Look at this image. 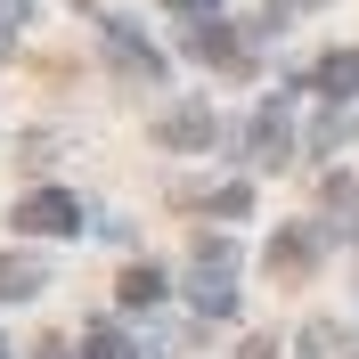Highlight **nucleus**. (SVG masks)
Listing matches in <instances>:
<instances>
[{"instance_id": "nucleus-8", "label": "nucleus", "mask_w": 359, "mask_h": 359, "mask_svg": "<svg viewBox=\"0 0 359 359\" xmlns=\"http://www.w3.org/2000/svg\"><path fill=\"white\" fill-rule=\"evenodd\" d=\"M318 90H327V98H351L359 90V49H327V57H318V74H311Z\"/></svg>"}, {"instance_id": "nucleus-9", "label": "nucleus", "mask_w": 359, "mask_h": 359, "mask_svg": "<svg viewBox=\"0 0 359 359\" xmlns=\"http://www.w3.org/2000/svg\"><path fill=\"white\" fill-rule=\"evenodd\" d=\"M294 351H302V359H351V335H343L335 318H311V327L294 335Z\"/></svg>"}, {"instance_id": "nucleus-3", "label": "nucleus", "mask_w": 359, "mask_h": 359, "mask_svg": "<svg viewBox=\"0 0 359 359\" xmlns=\"http://www.w3.org/2000/svg\"><path fill=\"white\" fill-rule=\"evenodd\" d=\"M188 57H196V66H221V74H245V41H237V25H221V17H204L196 33H188Z\"/></svg>"}, {"instance_id": "nucleus-4", "label": "nucleus", "mask_w": 359, "mask_h": 359, "mask_svg": "<svg viewBox=\"0 0 359 359\" xmlns=\"http://www.w3.org/2000/svg\"><path fill=\"white\" fill-rule=\"evenodd\" d=\"M107 57L123 66V82H156V74H163V57H156V49H139V33H131L123 17L107 25Z\"/></svg>"}, {"instance_id": "nucleus-6", "label": "nucleus", "mask_w": 359, "mask_h": 359, "mask_svg": "<svg viewBox=\"0 0 359 359\" xmlns=\"http://www.w3.org/2000/svg\"><path fill=\"white\" fill-rule=\"evenodd\" d=\"M311 262H318V237H311V229H278V237H269V278H302Z\"/></svg>"}, {"instance_id": "nucleus-7", "label": "nucleus", "mask_w": 359, "mask_h": 359, "mask_svg": "<svg viewBox=\"0 0 359 359\" xmlns=\"http://www.w3.org/2000/svg\"><path fill=\"white\" fill-rule=\"evenodd\" d=\"M49 269L33 262V253H0V302H25V294H41Z\"/></svg>"}, {"instance_id": "nucleus-13", "label": "nucleus", "mask_w": 359, "mask_h": 359, "mask_svg": "<svg viewBox=\"0 0 359 359\" xmlns=\"http://www.w3.org/2000/svg\"><path fill=\"white\" fill-rule=\"evenodd\" d=\"M212 212H221V221H245V212H253V188H245V180L212 188Z\"/></svg>"}, {"instance_id": "nucleus-14", "label": "nucleus", "mask_w": 359, "mask_h": 359, "mask_svg": "<svg viewBox=\"0 0 359 359\" xmlns=\"http://www.w3.org/2000/svg\"><path fill=\"white\" fill-rule=\"evenodd\" d=\"M163 8H180V17H196V25H204V8H212V0H163Z\"/></svg>"}, {"instance_id": "nucleus-15", "label": "nucleus", "mask_w": 359, "mask_h": 359, "mask_svg": "<svg viewBox=\"0 0 359 359\" xmlns=\"http://www.w3.org/2000/svg\"><path fill=\"white\" fill-rule=\"evenodd\" d=\"M286 8H318V0H269V17H286Z\"/></svg>"}, {"instance_id": "nucleus-2", "label": "nucleus", "mask_w": 359, "mask_h": 359, "mask_svg": "<svg viewBox=\"0 0 359 359\" xmlns=\"http://www.w3.org/2000/svg\"><path fill=\"white\" fill-rule=\"evenodd\" d=\"M8 229H25V237H74V229H82V204H74L66 188H33L17 212H8Z\"/></svg>"}, {"instance_id": "nucleus-10", "label": "nucleus", "mask_w": 359, "mask_h": 359, "mask_svg": "<svg viewBox=\"0 0 359 359\" xmlns=\"http://www.w3.org/2000/svg\"><path fill=\"white\" fill-rule=\"evenodd\" d=\"M114 294H123V311H156V302H163V269H156V262L123 269V286H114Z\"/></svg>"}, {"instance_id": "nucleus-12", "label": "nucleus", "mask_w": 359, "mask_h": 359, "mask_svg": "<svg viewBox=\"0 0 359 359\" xmlns=\"http://www.w3.org/2000/svg\"><path fill=\"white\" fill-rule=\"evenodd\" d=\"M82 359H139V351H131L123 327H90V335H82Z\"/></svg>"}, {"instance_id": "nucleus-1", "label": "nucleus", "mask_w": 359, "mask_h": 359, "mask_svg": "<svg viewBox=\"0 0 359 359\" xmlns=\"http://www.w3.org/2000/svg\"><path fill=\"white\" fill-rule=\"evenodd\" d=\"M196 311L204 318H229V311H237V253H229L221 237L196 245Z\"/></svg>"}, {"instance_id": "nucleus-17", "label": "nucleus", "mask_w": 359, "mask_h": 359, "mask_svg": "<svg viewBox=\"0 0 359 359\" xmlns=\"http://www.w3.org/2000/svg\"><path fill=\"white\" fill-rule=\"evenodd\" d=\"M0 359H8V343H0Z\"/></svg>"}, {"instance_id": "nucleus-11", "label": "nucleus", "mask_w": 359, "mask_h": 359, "mask_svg": "<svg viewBox=\"0 0 359 359\" xmlns=\"http://www.w3.org/2000/svg\"><path fill=\"white\" fill-rule=\"evenodd\" d=\"M253 163H262V172L286 163V114H278V107H262V123H253Z\"/></svg>"}, {"instance_id": "nucleus-5", "label": "nucleus", "mask_w": 359, "mask_h": 359, "mask_svg": "<svg viewBox=\"0 0 359 359\" xmlns=\"http://www.w3.org/2000/svg\"><path fill=\"white\" fill-rule=\"evenodd\" d=\"M212 107H172V114H156V139L163 147H212Z\"/></svg>"}, {"instance_id": "nucleus-16", "label": "nucleus", "mask_w": 359, "mask_h": 359, "mask_svg": "<svg viewBox=\"0 0 359 359\" xmlns=\"http://www.w3.org/2000/svg\"><path fill=\"white\" fill-rule=\"evenodd\" d=\"M33 359H66V343H57V335H49V343H41V351H33Z\"/></svg>"}]
</instances>
